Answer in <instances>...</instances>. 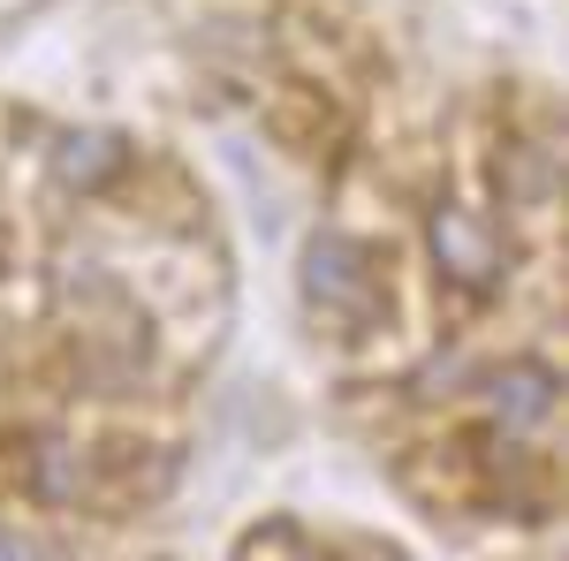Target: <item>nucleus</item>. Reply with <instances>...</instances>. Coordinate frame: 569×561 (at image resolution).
Listing matches in <instances>:
<instances>
[{
	"mask_svg": "<svg viewBox=\"0 0 569 561\" xmlns=\"http://www.w3.org/2000/svg\"><path fill=\"white\" fill-rule=\"evenodd\" d=\"M305 297H311V311H327V319H365L372 297H380L372 251L350 243V236H311V251H305Z\"/></svg>",
	"mask_w": 569,
	"mask_h": 561,
	"instance_id": "f257e3e1",
	"label": "nucleus"
},
{
	"mask_svg": "<svg viewBox=\"0 0 569 561\" xmlns=\"http://www.w3.org/2000/svg\"><path fill=\"white\" fill-rule=\"evenodd\" d=\"M426 236H433V259H440V273H448L456 289L486 297V289L501 281V236H493L471 206H433Z\"/></svg>",
	"mask_w": 569,
	"mask_h": 561,
	"instance_id": "f03ea898",
	"label": "nucleus"
},
{
	"mask_svg": "<svg viewBox=\"0 0 569 561\" xmlns=\"http://www.w3.org/2000/svg\"><path fill=\"white\" fill-rule=\"evenodd\" d=\"M493 410L509 418V425H539L547 410H555V372L547 364H509V372H493Z\"/></svg>",
	"mask_w": 569,
	"mask_h": 561,
	"instance_id": "7ed1b4c3",
	"label": "nucleus"
},
{
	"mask_svg": "<svg viewBox=\"0 0 569 561\" xmlns=\"http://www.w3.org/2000/svg\"><path fill=\"white\" fill-rule=\"evenodd\" d=\"M122 137H69L61 144V182H77V190H99L107 174H122Z\"/></svg>",
	"mask_w": 569,
	"mask_h": 561,
	"instance_id": "20e7f679",
	"label": "nucleus"
},
{
	"mask_svg": "<svg viewBox=\"0 0 569 561\" xmlns=\"http://www.w3.org/2000/svg\"><path fill=\"white\" fill-rule=\"evenodd\" d=\"M0 561H39V547H31V539H16V531H0Z\"/></svg>",
	"mask_w": 569,
	"mask_h": 561,
	"instance_id": "39448f33",
	"label": "nucleus"
}]
</instances>
